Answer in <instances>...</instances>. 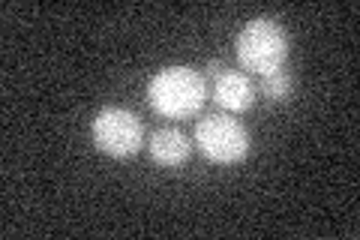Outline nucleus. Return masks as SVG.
I'll list each match as a JSON object with an SVG mask.
<instances>
[{"mask_svg": "<svg viewBox=\"0 0 360 240\" xmlns=\"http://www.w3.org/2000/svg\"><path fill=\"white\" fill-rule=\"evenodd\" d=\"M258 94L270 102H285L291 96V75L285 70H274L262 75V82H258Z\"/></svg>", "mask_w": 360, "mask_h": 240, "instance_id": "0eeeda50", "label": "nucleus"}, {"mask_svg": "<svg viewBox=\"0 0 360 240\" xmlns=\"http://www.w3.org/2000/svg\"><path fill=\"white\" fill-rule=\"evenodd\" d=\"M210 99L217 102L225 114H240V111L252 108L255 87L246 72H234L225 66L217 78H210Z\"/></svg>", "mask_w": 360, "mask_h": 240, "instance_id": "39448f33", "label": "nucleus"}, {"mask_svg": "<svg viewBox=\"0 0 360 240\" xmlns=\"http://www.w3.org/2000/svg\"><path fill=\"white\" fill-rule=\"evenodd\" d=\"M90 139L96 151L115 159L135 156L144 147V123L139 114L120 106H105L90 120Z\"/></svg>", "mask_w": 360, "mask_h": 240, "instance_id": "7ed1b4c3", "label": "nucleus"}, {"mask_svg": "<svg viewBox=\"0 0 360 240\" xmlns=\"http://www.w3.org/2000/svg\"><path fill=\"white\" fill-rule=\"evenodd\" d=\"M234 54H238L240 70L267 75L283 70L288 57V37L276 18H252L234 39Z\"/></svg>", "mask_w": 360, "mask_h": 240, "instance_id": "f03ea898", "label": "nucleus"}, {"mask_svg": "<svg viewBox=\"0 0 360 240\" xmlns=\"http://www.w3.org/2000/svg\"><path fill=\"white\" fill-rule=\"evenodd\" d=\"M210 84L193 66H165L148 82V106L168 120H186L205 108Z\"/></svg>", "mask_w": 360, "mask_h": 240, "instance_id": "f257e3e1", "label": "nucleus"}, {"mask_svg": "<svg viewBox=\"0 0 360 240\" xmlns=\"http://www.w3.org/2000/svg\"><path fill=\"white\" fill-rule=\"evenodd\" d=\"M195 144L213 165H238L250 156V132L231 114H205L195 123Z\"/></svg>", "mask_w": 360, "mask_h": 240, "instance_id": "20e7f679", "label": "nucleus"}, {"mask_svg": "<svg viewBox=\"0 0 360 240\" xmlns=\"http://www.w3.org/2000/svg\"><path fill=\"white\" fill-rule=\"evenodd\" d=\"M148 153L156 165L162 168H180L189 163V156H193V141H189V135L177 127H162L150 135L148 141Z\"/></svg>", "mask_w": 360, "mask_h": 240, "instance_id": "423d86ee", "label": "nucleus"}]
</instances>
